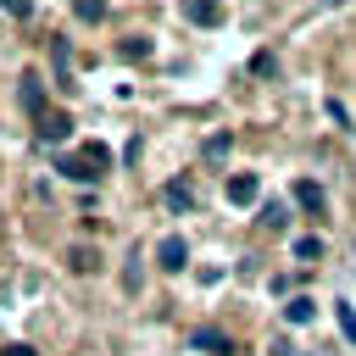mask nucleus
Returning <instances> with one entry per match:
<instances>
[{
  "label": "nucleus",
  "mask_w": 356,
  "mask_h": 356,
  "mask_svg": "<svg viewBox=\"0 0 356 356\" xmlns=\"http://www.w3.org/2000/svg\"><path fill=\"white\" fill-rule=\"evenodd\" d=\"M33 128H39V139H44V145H61V139L72 134V117H67V111H39V117H33Z\"/></svg>",
  "instance_id": "nucleus-1"
},
{
  "label": "nucleus",
  "mask_w": 356,
  "mask_h": 356,
  "mask_svg": "<svg viewBox=\"0 0 356 356\" xmlns=\"http://www.w3.org/2000/svg\"><path fill=\"white\" fill-rule=\"evenodd\" d=\"M156 261H161V273H184V261H189V245H184V234H167V239L156 245Z\"/></svg>",
  "instance_id": "nucleus-2"
},
{
  "label": "nucleus",
  "mask_w": 356,
  "mask_h": 356,
  "mask_svg": "<svg viewBox=\"0 0 356 356\" xmlns=\"http://www.w3.org/2000/svg\"><path fill=\"white\" fill-rule=\"evenodd\" d=\"M178 6H184V17L195 28H217L222 22V0H178Z\"/></svg>",
  "instance_id": "nucleus-3"
},
{
  "label": "nucleus",
  "mask_w": 356,
  "mask_h": 356,
  "mask_svg": "<svg viewBox=\"0 0 356 356\" xmlns=\"http://www.w3.org/2000/svg\"><path fill=\"white\" fill-rule=\"evenodd\" d=\"M295 206H300V211H312V217H323V211H328V195H323V184L300 178V184H295Z\"/></svg>",
  "instance_id": "nucleus-4"
},
{
  "label": "nucleus",
  "mask_w": 356,
  "mask_h": 356,
  "mask_svg": "<svg viewBox=\"0 0 356 356\" xmlns=\"http://www.w3.org/2000/svg\"><path fill=\"white\" fill-rule=\"evenodd\" d=\"M256 195H261V178H256V172H234V178H228V200H234V206H250Z\"/></svg>",
  "instance_id": "nucleus-5"
},
{
  "label": "nucleus",
  "mask_w": 356,
  "mask_h": 356,
  "mask_svg": "<svg viewBox=\"0 0 356 356\" xmlns=\"http://www.w3.org/2000/svg\"><path fill=\"white\" fill-rule=\"evenodd\" d=\"M161 200H167V211H189V206H195V184H189V178H172V184L161 189Z\"/></svg>",
  "instance_id": "nucleus-6"
},
{
  "label": "nucleus",
  "mask_w": 356,
  "mask_h": 356,
  "mask_svg": "<svg viewBox=\"0 0 356 356\" xmlns=\"http://www.w3.org/2000/svg\"><path fill=\"white\" fill-rule=\"evenodd\" d=\"M17 95H22V106H28L33 117L44 111V78H39V72H22V89H17Z\"/></svg>",
  "instance_id": "nucleus-7"
},
{
  "label": "nucleus",
  "mask_w": 356,
  "mask_h": 356,
  "mask_svg": "<svg viewBox=\"0 0 356 356\" xmlns=\"http://www.w3.org/2000/svg\"><path fill=\"white\" fill-rule=\"evenodd\" d=\"M78 156H83V161H89V172H95V178H100V172H111V150H106V145H100V139H89V145H83V150H78Z\"/></svg>",
  "instance_id": "nucleus-8"
},
{
  "label": "nucleus",
  "mask_w": 356,
  "mask_h": 356,
  "mask_svg": "<svg viewBox=\"0 0 356 356\" xmlns=\"http://www.w3.org/2000/svg\"><path fill=\"white\" fill-rule=\"evenodd\" d=\"M56 172H67L72 184H95V172H89V161H83V156H56Z\"/></svg>",
  "instance_id": "nucleus-9"
},
{
  "label": "nucleus",
  "mask_w": 356,
  "mask_h": 356,
  "mask_svg": "<svg viewBox=\"0 0 356 356\" xmlns=\"http://www.w3.org/2000/svg\"><path fill=\"white\" fill-rule=\"evenodd\" d=\"M312 317H317V306H312V300H306V295H295V300H289V306H284V323H295V328H306V323H312Z\"/></svg>",
  "instance_id": "nucleus-10"
},
{
  "label": "nucleus",
  "mask_w": 356,
  "mask_h": 356,
  "mask_svg": "<svg viewBox=\"0 0 356 356\" xmlns=\"http://www.w3.org/2000/svg\"><path fill=\"white\" fill-rule=\"evenodd\" d=\"M189 345H195V350H206V356H228V339H222L217 328H200V334H195Z\"/></svg>",
  "instance_id": "nucleus-11"
},
{
  "label": "nucleus",
  "mask_w": 356,
  "mask_h": 356,
  "mask_svg": "<svg viewBox=\"0 0 356 356\" xmlns=\"http://www.w3.org/2000/svg\"><path fill=\"white\" fill-rule=\"evenodd\" d=\"M117 56H122V61H150V39H139V33H134V39H122V44H117Z\"/></svg>",
  "instance_id": "nucleus-12"
},
{
  "label": "nucleus",
  "mask_w": 356,
  "mask_h": 356,
  "mask_svg": "<svg viewBox=\"0 0 356 356\" xmlns=\"http://www.w3.org/2000/svg\"><path fill=\"white\" fill-rule=\"evenodd\" d=\"M334 317H339V334L356 345V306H350V300H339V306H334Z\"/></svg>",
  "instance_id": "nucleus-13"
},
{
  "label": "nucleus",
  "mask_w": 356,
  "mask_h": 356,
  "mask_svg": "<svg viewBox=\"0 0 356 356\" xmlns=\"http://www.w3.org/2000/svg\"><path fill=\"white\" fill-rule=\"evenodd\" d=\"M284 222H289V211H284L278 200H267V206H261V228H273V234H278Z\"/></svg>",
  "instance_id": "nucleus-14"
},
{
  "label": "nucleus",
  "mask_w": 356,
  "mask_h": 356,
  "mask_svg": "<svg viewBox=\"0 0 356 356\" xmlns=\"http://www.w3.org/2000/svg\"><path fill=\"white\" fill-rule=\"evenodd\" d=\"M295 256H300V261H317V256H323V239H317V234H300V239H295Z\"/></svg>",
  "instance_id": "nucleus-15"
},
{
  "label": "nucleus",
  "mask_w": 356,
  "mask_h": 356,
  "mask_svg": "<svg viewBox=\"0 0 356 356\" xmlns=\"http://www.w3.org/2000/svg\"><path fill=\"white\" fill-rule=\"evenodd\" d=\"M67 267H72V273H89V267H95V250H89V245H72V250H67Z\"/></svg>",
  "instance_id": "nucleus-16"
},
{
  "label": "nucleus",
  "mask_w": 356,
  "mask_h": 356,
  "mask_svg": "<svg viewBox=\"0 0 356 356\" xmlns=\"http://www.w3.org/2000/svg\"><path fill=\"white\" fill-rule=\"evenodd\" d=\"M72 11H78V22H100L106 17V0H72Z\"/></svg>",
  "instance_id": "nucleus-17"
},
{
  "label": "nucleus",
  "mask_w": 356,
  "mask_h": 356,
  "mask_svg": "<svg viewBox=\"0 0 356 356\" xmlns=\"http://www.w3.org/2000/svg\"><path fill=\"white\" fill-rule=\"evenodd\" d=\"M228 150H234V139H228V134H211V139H206V161H222Z\"/></svg>",
  "instance_id": "nucleus-18"
},
{
  "label": "nucleus",
  "mask_w": 356,
  "mask_h": 356,
  "mask_svg": "<svg viewBox=\"0 0 356 356\" xmlns=\"http://www.w3.org/2000/svg\"><path fill=\"white\" fill-rule=\"evenodd\" d=\"M50 56H56V72H61V83H67V61H72V50H67V39H50Z\"/></svg>",
  "instance_id": "nucleus-19"
},
{
  "label": "nucleus",
  "mask_w": 356,
  "mask_h": 356,
  "mask_svg": "<svg viewBox=\"0 0 356 356\" xmlns=\"http://www.w3.org/2000/svg\"><path fill=\"white\" fill-rule=\"evenodd\" d=\"M0 6H6L17 22H22V17H33V0H0Z\"/></svg>",
  "instance_id": "nucleus-20"
},
{
  "label": "nucleus",
  "mask_w": 356,
  "mask_h": 356,
  "mask_svg": "<svg viewBox=\"0 0 356 356\" xmlns=\"http://www.w3.org/2000/svg\"><path fill=\"white\" fill-rule=\"evenodd\" d=\"M0 356H33V345H6Z\"/></svg>",
  "instance_id": "nucleus-21"
}]
</instances>
